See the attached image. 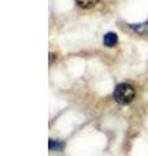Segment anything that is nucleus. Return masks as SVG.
<instances>
[{"mask_svg":"<svg viewBox=\"0 0 148 156\" xmlns=\"http://www.w3.org/2000/svg\"><path fill=\"white\" fill-rule=\"evenodd\" d=\"M113 98L118 104H130L135 98V89L130 83H120L113 91Z\"/></svg>","mask_w":148,"mask_h":156,"instance_id":"nucleus-1","label":"nucleus"},{"mask_svg":"<svg viewBox=\"0 0 148 156\" xmlns=\"http://www.w3.org/2000/svg\"><path fill=\"white\" fill-rule=\"evenodd\" d=\"M130 29L134 30L135 33L140 34V35H148V21L142 22V23H136V25H130Z\"/></svg>","mask_w":148,"mask_h":156,"instance_id":"nucleus-2","label":"nucleus"},{"mask_svg":"<svg viewBox=\"0 0 148 156\" xmlns=\"http://www.w3.org/2000/svg\"><path fill=\"white\" fill-rule=\"evenodd\" d=\"M77 5L83 9H90L93 8L99 3V0H76Z\"/></svg>","mask_w":148,"mask_h":156,"instance_id":"nucleus-3","label":"nucleus"},{"mask_svg":"<svg viewBox=\"0 0 148 156\" xmlns=\"http://www.w3.org/2000/svg\"><path fill=\"white\" fill-rule=\"evenodd\" d=\"M104 44L107 47H113L117 43V35L115 33H107L104 35V39H103Z\"/></svg>","mask_w":148,"mask_h":156,"instance_id":"nucleus-4","label":"nucleus"},{"mask_svg":"<svg viewBox=\"0 0 148 156\" xmlns=\"http://www.w3.org/2000/svg\"><path fill=\"white\" fill-rule=\"evenodd\" d=\"M48 148H49V151H61L64 148V143L57 142V140H53V139H49Z\"/></svg>","mask_w":148,"mask_h":156,"instance_id":"nucleus-5","label":"nucleus"}]
</instances>
